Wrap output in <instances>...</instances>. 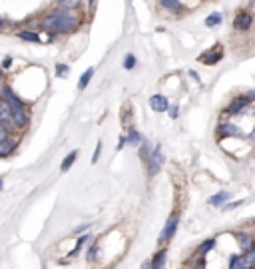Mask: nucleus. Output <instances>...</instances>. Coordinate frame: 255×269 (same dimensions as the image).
<instances>
[{"label":"nucleus","mask_w":255,"mask_h":269,"mask_svg":"<svg viewBox=\"0 0 255 269\" xmlns=\"http://www.w3.org/2000/svg\"><path fill=\"white\" fill-rule=\"evenodd\" d=\"M80 16H76L74 12H66V10H58V8H54V10H50L46 12L44 16H42V20H40V28L42 30H46L50 34H72V32H76L78 28H80Z\"/></svg>","instance_id":"nucleus-1"},{"label":"nucleus","mask_w":255,"mask_h":269,"mask_svg":"<svg viewBox=\"0 0 255 269\" xmlns=\"http://www.w3.org/2000/svg\"><path fill=\"white\" fill-rule=\"evenodd\" d=\"M178 225H180V211H174V213L167 218L162 233H160V237H158V244H160V246L169 244V239H172V237L176 235V231H178Z\"/></svg>","instance_id":"nucleus-2"},{"label":"nucleus","mask_w":255,"mask_h":269,"mask_svg":"<svg viewBox=\"0 0 255 269\" xmlns=\"http://www.w3.org/2000/svg\"><path fill=\"white\" fill-rule=\"evenodd\" d=\"M163 162H165V157L162 154V146L160 144H156V148L152 150V154L148 157V162H146V166H148V176L152 178V176H158V172L162 170Z\"/></svg>","instance_id":"nucleus-3"},{"label":"nucleus","mask_w":255,"mask_h":269,"mask_svg":"<svg viewBox=\"0 0 255 269\" xmlns=\"http://www.w3.org/2000/svg\"><path fill=\"white\" fill-rule=\"evenodd\" d=\"M0 94H2V100L10 106V110H28V104L10 86H2Z\"/></svg>","instance_id":"nucleus-4"},{"label":"nucleus","mask_w":255,"mask_h":269,"mask_svg":"<svg viewBox=\"0 0 255 269\" xmlns=\"http://www.w3.org/2000/svg\"><path fill=\"white\" fill-rule=\"evenodd\" d=\"M253 26V14L249 10H237L233 18V28L237 32H247Z\"/></svg>","instance_id":"nucleus-5"},{"label":"nucleus","mask_w":255,"mask_h":269,"mask_svg":"<svg viewBox=\"0 0 255 269\" xmlns=\"http://www.w3.org/2000/svg\"><path fill=\"white\" fill-rule=\"evenodd\" d=\"M249 104H251V102H249V98H247L245 94H239V96L232 98V102H230V104H228V108H225V114H228V116H239V114L249 106Z\"/></svg>","instance_id":"nucleus-6"},{"label":"nucleus","mask_w":255,"mask_h":269,"mask_svg":"<svg viewBox=\"0 0 255 269\" xmlns=\"http://www.w3.org/2000/svg\"><path fill=\"white\" fill-rule=\"evenodd\" d=\"M221 58H223V50H221V44H215L213 48H211V50L204 52V54H200L197 62H202V64H206V66H213V64H217Z\"/></svg>","instance_id":"nucleus-7"},{"label":"nucleus","mask_w":255,"mask_h":269,"mask_svg":"<svg viewBox=\"0 0 255 269\" xmlns=\"http://www.w3.org/2000/svg\"><path fill=\"white\" fill-rule=\"evenodd\" d=\"M30 122V112L28 110H12L10 114V126L14 130H26Z\"/></svg>","instance_id":"nucleus-8"},{"label":"nucleus","mask_w":255,"mask_h":269,"mask_svg":"<svg viewBox=\"0 0 255 269\" xmlns=\"http://www.w3.org/2000/svg\"><path fill=\"white\" fill-rule=\"evenodd\" d=\"M18 144H20V138H14L12 134L6 136L4 140H0V157L12 156L18 150Z\"/></svg>","instance_id":"nucleus-9"},{"label":"nucleus","mask_w":255,"mask_h":269,"mask_svg":"<svg viewBox=\"0 0 255 269\" xmlns=\"http://www.w3.org/2000/svg\"><path fill=\"white\" fill-rule=\"evenodd\" d=\"M148 104H150V108H152L154 112H167V110H169V100H167V96H163V94H154V96H150Z\"/></svg>","instance_id":"nucleus-10"},{"label":"nucleus","mask_w":255,"mask_h":269,"mask_svg":"<svg viewBox=\"0 0 255 269\" xmlns=\"http://www.w3.org/2000/svg\"><path fill=\"white\" fill-rule=\"evenodd\" d=\"M233 237H235V241L239 244L241 251L255 249V235H251V233H247V231H235Z\"/></svg>","instance_id":"nucleus-11"},{"label":"nucleus","mask_w":255,"mask_h":269,"mask_svg":"<svg viewBox=\"0 0 255 269\" xmlns=\"http://www.w3.org/2000/svg\"><path fill=\"white\" fill-rule=\"evenodd\" d=\"M160 4H162V8H165L172 14H184L187 10L182 0H160Z\"/></svg>","instance_id":"nucleus-12"},{"label":"nucleus","mask_w":255,"mask_h":269,"mask_svg":"<svg viewBox=\"0 0 255 269\" xmlns=\"http://www.w3.org/2000/svg\"><path fill=\"white\" fill-rule=\"evenodd\" d=\"M239 265L241 269H255V249L239 253Z\"/></svg>","instance_id":"nucleus-13"},{"label":"nucleus","mask_w":255,"mask_h":269,"mask_svg":"<svg viewBox=\"0 0 255 269\" xmlns=\"http://www.w3.org/2000/svg\"><path fill=\"white\" fill-rule=\"evenodd\" d=\"M152 265L150 269H165V261H167V249H160L156 255H152Z\"/></svg>","instance_id":"nucleus-14"},{"label":"nucleus","mask_w":255,"mask_h":269,"mask_svg":"<svg viewBox=\"0 0 255 269\" xmlns=\"http://www.w3.org/2000/svg\"><path fill=\"white\" fill-rule=\"evenodd\" d=\"M215 246H217V239H215V237H209V239L202 241V244L197 246V249H195V255H197V257H206V255H208L209 251H211Z\"/></svg>","instance_id":"nucleus-15"},{"label":"nucleus","mask_w":255,"mask_h":269,"mask_svg":"<svg viewBox=\"0 0 255 269\" xmlns=\"http://www.w3.org/2000/svg\"><path fill=\"white\" fill-rule=\"evenodd\" d=\"M82 6V0H56V8L58 10H66V12H74Z\"/></svg>","instance_id":"nucleus-16"},{"label":"nucleus","mask_w":255,"mask_h":269,"mask_svg":"<svg viewBox=\"0 0 255 269\" xmlns=\"http://www.w3.org/2000/svg\"><path fill=\"white\" fill-rule=\"evenodd\" d=\"M217 136L219 138H225V136H241V130L235 124H221L217 128Z\"/></svg>","instance_id":"nucleus-17"},{"label":"nucleus","mask_w":255,"mask_h":269,"mask_svg":"<svg viewBox=\"0 0 255 269\" xmlns=\"http://www.w3.org/2000/svg\"><path fill=\"white\" fill-rule=\"evenodd\" d=\"M16 36H18L20 40H24V42H34V44L40 42V34H36L34 30H18Z\"/></svg>","instance_id":"nucleus-18"},{"label":"nucleus","mask_w":255,"mask_h":269,"mask_svg":"<svg viewBox=\"0 0 255 269\" xmlns=\"http://www.w3.org/2000/svg\"><path fill=\"white\" fill-rule=\"evenodd\" d=\"M230 198H232V194H230V192H217L215 196H211V198H209L208 203H209V205H215V207H219V205H223V203L228 202Z\"/></svg>","instance_id":"nucleus-19"},{"label":"nucleus","mask_w":255,"mask_h":269,"mask_svg":"<svg viewBox=\"0 0 255 269\" xmlns=\"http://www.w3.org/2000/svg\"><path fill=\"white\" fill-rule=\"evenodd\" d=\"M141 134H139L136 128H130L128 130V136H126V144L128 146H134V148H139V144H141Z\"/></svg>","instance_id":"nucleus-20"},{"label":"nucleus","mask_w":255,"mask_h":269,"mask_svg":"<svg viewBox=\"0 0 255 269\" xmlns=\"http://www.w3.org/2000/svg\"><path fill=\"white\" fill-rule=\"evenodd\" d=\"M98 251H100V241L96 239L92 246L88 247V251H86V259H88V263H96L98 259H100V255H98Z\"/></svg>","instance_id":"nucleus-21"},{"label":"nucleus","mask_w":255,"mask_h":269,"mask_svg":"<svg viewBox=\"0 0 255 269\" xmlns=\"http://www.w3.org/2000/svg\"><path fill=\"white\" fill-rule=\"evenodd\" d=\"M76 159H78V152L74 150V152H70L68 156L64 157V162L60 164V172H64V174H66V172H68L70 168L74 166V162H76Z\"/></svg>","instance_id":"nucleus-22"},{"label":"nucleus","mask_w":255,"mask_h":269,"mask_svg":"<svg viewBox=\"0 0 255 269\" xmlns=\"http://www.w3.org/2000/svg\"><path fill=\"white\" fill-rule=\"evenodd\" d=\"M10 114H12L10 106L0 98V122L2 124H10Z\"/></svg>","instance_id":"nucleus-23"},{"label":"nucleus","mask_w":255,"mask_h":269,"mask_svg":"<svg viewBox=\"0 0 255 269\" xmlns=\"http://www.w3.org/2000/svg\"><path fill=\"white\" fill-rule=\"evenodd\" d=\"M150 154H152V144L146 142V140H141V144H139V157H141V162H148Z\"/></svg>","instance_id":"nucleus-24"},{"label":"nucleus","mask_w":255,"mask_h":269,"mask_svg":"<svg viewBox=\"0 0 255 269\" xmlns=\"http://www.w3.org/2000/svg\"><path fill=\"white\" fill-rule=\"evenodd\" d=\"M223 22V16L219 14V12H213V14H209L208 18H206V26L208 28H213V26H219V24Z\"/></svg>","instance_id":"nucleus-25"},{"label":"nucleus","mask_w":255,"mask_h":269,"mask_svg":"<svg viewBox=\"0 0 255 269\" xmlns=\"http://www.w3.org/2000/svg\"><path fill=\"white\" fill-rule=\"evenodd\" d=\"M94 76V68H88L84 74H82V78H80V82H78V90H84L86 86H88V82L92 80Z\"/></svg>","instance_id":"nucleus-26"},{"label":"nucleus","mask_w":255,"mask_h":269,"mask_svg":"<svg viewBox=\"0 0 255 269\" xmlns=\"http://www.w3.org/2000/svg\"><path fill=\"white\" fill-rule=\"evenodd\" d=\"M88 239H92V237H90V235H80V237H78V241H76V247H74V249H72V251L68 253L70 257H76V253H78V251L84 247V244H86Z\"/></svg>","instance_id":"nucleus-27"},{"label":"nucleus","mask_w":255,"mask_h":269,"mask_svg":"<svg viewBox=\"0 0 255 269\" xmlns=\"http://www.w3.org/2000/svg\"><path fill=\"white\" fill-rule=\"evenodd\" d=\"M124 68H126V70H134V68H136V56H134V54H126V58H124Z\"/></svg>","instance_id":"nucleus-28"},{"label":"nucleus","mask_w":255,"mask_h":269,"mask_svg":"<svg viewBox=\"0 0 255 269\" xmlns=\"http://www.w3.org/2000/svg\"><path fill=\"white\" fill-rule=\"evenodd\" d=\"M12 132H10V128H8V124H2L0 122V140H4L6 136H10Z\"/></svg>","instance_id":"nucleus-29"},{"label":"nucleus","mask_w":255,"mask_h":269,"mask_svg":"<svg viewBox=\"0 0 255 269\" xmlns=\"http://www.w3.org/2000/svg\"><path fill=\"white\" fill-rule=\"evenodd\" d=\"M100 152H102V142L96 144V150H94V156H92V164H96L100 159Z\"/></svg>","instance_id":"nucleus-30"},{"label":"nucleus","mask_w":255,"mask_h":269,"mask_svg":"<svg viewBox=\"0 0 255 269\" xmlns=\"http://www.w3.org/2000/svg\"><path fill=\"white\" fill-rule=\"evenodd\" d=\"M241 203H243V200H237V202H233V203H228V205H225L223 209H225V211H230V209H235V207H239Z\"/></svg>","instance_id":"nucleus-31"},{"label":"nucleus","mask_w":255,"mask_h":269,"mask_svg":"<svg viewBox=\"0 0 255 269\" xmlns=\"http://www.w3.org/2000/svg\"><path fill=\"white\" fill-rule=\"evenodd\" d=\"M126 146H128V144H126V136H122V138H120V140H118V146H116V150H118V152H120V150H124V148H126Z\"/></svg>","instance_id":"nucleus-32"},{"label":"nucleus","mask_w":255,"mask_h":269,"mask_svg":"<svg viewBox=\"0 0 255 269\" xmlns=\"http://www.w3.org/2000/svg\"><path fill=\"white\" fill-rule=\"evenodd\" d=\"M10 66H12V58H10V56H6V58L2 60V70H8Z\"/></svg>","instance_id":"nucleus-33"},{"label":"nucleus","mask_w":255,"mask_h":269,"mask_svg":"<svg viewBox=\"0 0 255 269\" xmlns=\"http://www.w3.org/2000/svg\"><path fill=\"white\" fill-rule=\"evenodd\" d=\"M66 72H68V66H64V64H62V66H58V68H56V76H64Z\"/></svg>","instance_id":"nucleus-34"},{"label":"nucleus","mask_w":255,"mask_h":269,"mask_svg":"<svg viewBox=\"0 0 255 269\" xmlns=\"http://www.w3.org/2000/svg\"><path fill=\"white\" fill-rule=\"evenodd\" d=\"M169 116L176 120L178 116H180V110H178V106H169Z\"/></svg>","instance_id":"nucleus-35"},{"label":"nucleus","mask_w":255,"mask_h":269,"mask_svg":"<svg viewBox=\"0 0 255 269\" xmlns=\"http://www.w3.org/2000/svg\"><path fill=\"white\" fill-rule=\"evenodd\" d=\"M86 229H90V224H84V225H80L78 229H76V233H82V231H86Z\"/></svg>","instance_id":"nucleus-36"},{"label":"nucleus","mask_w":255,"mask_h":269,"mask_svg":"<svg viewBox=\"0 0 255 269\" xmlns=\"http://www.w3.org/2000/svg\"><path fill=\"white\" fill-rule=\"evenodd\" d=\"M245 96L249 98V102H255V90H251V92H247Z\"/></svg>","instance_id":"nucleus-37"},{"label":"nucleus","mask_w":255,"mask_h":269,"mask_svg":"<svg viewBox=\"0 0 255 269\" xmlns=\"http://www.w3.org/2000/svg\"><path fill=\"white\" fill-rule=\"evenodd\" d=\"M150 265H152V261H150V259H148V261H146V263H144V265H141V269H150Z\"/></svg>","instance_id":"nucleus-38"},{"label":"nucleus","mask_w":255,"mask_h":269,"mask_svg":"<svg viewBox=\"0 0 255 269\" xmlns=\"http://www.w3.org/2000/svg\"><path fill=\"white\" fill-rule=\"evenodd\" d=\"M2 28H6V20H4V18H0V30H2Z\"/></svg>","instance_id":"nucleus-39"},{"label":"nucleus","mask_w":255,"mask_h":269,"mask_svg":"<svg viewBox=\"0 0 255 269\" xmlns=\"http://www.w3.org/2000/svg\"><path fill=\"white\" fill-rule=\"evenodd\" d=\"M96 2H98V0H88V4H90V8H96Z\"/></svg>","instance_id":"nucleus-40"},{"label":"nucleus","mask_w":255,"mask_h":269,"mask_svg":"<svg viewBox=\"0 0 255 269\" xmlns=\"http://www.w3.org/2000/svg\"><path fill=\"white\" fill-rule=\"evenodd\" d=\"M2 76H4V72H2V68H0V80H2Z\"/></svg>","instance_id":"nucleus-41"},{"label":"nucleus","mask_w":255,"mask_h":269,"mask_svg":"<svg viewBox=\"0 0 255 269\" xmlns=\"http://www.w3.org/2000/svg\"><path fill=\"white\" fill-rule=\"evenodd\" d=\"M2 187H4V183H2V179H0V190H2Z\"/></svg>","instance_id":"nucleus-42"},{"label":"nucleus","mask_w":255,"mask_h":269,"mask_svg":"<svg viewBox=\"0 0 255 269\" xmlns=\"http://www.w3.org/2000/svg\"><path fill=\"white\" fill-rule=\"evenodd\" d=\"M251 138H255V130H253V134H251Z\"/></svg>","instance_id":"nucleus-43"},{"label":"nucleus","mask_w":255,"mask_h":269,"mask_svg":"<svg viewBox=\"0 0 255 269\" xmlns=\"http://www.w3.org/2000/svg\"><path fill=\"white\" fill-rule=\"evenodd\" d=\"M251 2H253V4H255V0H251Z\"/></svg>","instance_id":"nucleus-44"}]
</instances>
